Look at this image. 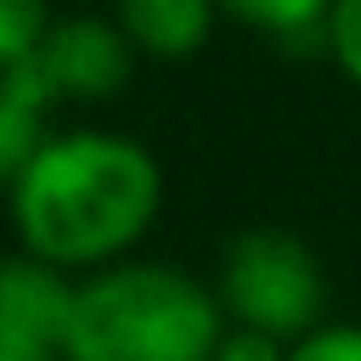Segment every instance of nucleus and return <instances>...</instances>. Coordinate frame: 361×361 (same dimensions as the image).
<instances>
[{"label": "nucleus", "mask_w": 361, "mask_h": 361, "mask_svg": "<svg viewBox=\"0 0 361 361\" xmlns=\"http://www.w3.org/2000/svg\"><path fill=\"white\" fill-rule=\"evenodd\" d=\"M51 0H0V68L28 62L51 34Z\"/></svg>", "instance_id": "8"}, {"label": "nucleus", "mask_w": 361, "mask_h": 361, "mask_svg": "<svg viewBox=\"0 0 361 361\" xmlns=\"http://www.w3.org/2000/svg\"><path fill=\"white\" fill-rule=\"evenodd\" d=\"M288 361H361V327L355 322H316L288 344Z\"/></svg>", "instance_id": "10"}, {"label": "nucleus", "mask_w": 361, "mask_h": 361, "mask_svg": "<svg viewBox=\"0 0 361 361\" xmlns=\"http://www.w3.org/2000/svg\"><path fill=\"white\" fill-rule=\"evenodd\" d=\"M34 56L62 102H107L124 90L141 51L118 17H56Z\"/></svg>", "instance_id": "4"}, {"label": "nucleus", "mask_w": 361, "mask_h": 361, "mask_svg": "<svg viewBox=\"0 0 361 361\" xmlns=\"http://www.w3.org/2000/svg\"><path fill=\"white\" fill-rule=\"evenodd\" d=\"M333 68L361 90V0H333L327 11V34H322Z\"/></svg>", "instance_id": "9"}, {"label": "nucleus", "mask_w": 361, "mask_h": 361, "mask_svg": "<svg viewBox=\"0 0 361 361\" xmlns=\"http://www.w3.org/2000/svg\"><path fill=\"white\" fill-rule=\"evenodd\" d=\"M0 361H62V344L0 316Z\"/></svg>", "instance_id": "12"}, {"label": "nucleus", "mask_w": 361, "mask_h": 361, "mask_svg": "<svg viewBox=\"0 0 361 361\" xmlns=\"http://www.w3.org/2000/svg\"><path fill=\"white\" fill-rule=\"evenodd\" d=\"M113 17L152 62H186L209 45L220 0H113Z\"/></svg>", "instance_id": "6"}, {"label": "nucleus", "mask_w": 361, "mask_h": 361, "mask_svg": "<svg viewBox=\"0 0 361 361\" xmlns=\"http://www.w3.org/2000/svg\"><path fill=\"white\" fill-rule=\"evenodd\" d=\"M220 11L265 39H282V45H322L327 34V11L333 0H220Z\"/></svg>", "instance_id": "7"}, {"label": "nucleus", "mask_w": 361, "mask_h": 361, "mask_svg": "<svg viewBox=\"0 0 361 361\" xmlns=\"http://www.w3.org/2000/svg\"><path fill=\"white\" fill-rule=\"evenodd\" d=\"M17 248L62 265L96 271L124 259L164 209L158 158L118 130H56L6 186Z\"/></svg>", "instance_id": "1"}, {"label": "nucleus", "mask_w": 361, "mask_h": 361, "mask_svg": "<svg viewBox=\"0 0 361 361\" xmlns=\"http://www.w3.org/2000/svg\"><path fill=\"white\" fill-rule=\"evenodd\" d=\"M226 327L220 288L124 254L79 276L62 361H214Z\"/></svg>", "instance_id": "2"}, {"label": "nucleus", "mask_w": 361, "mask_h": 361, "mask_svg": "<svg viewBox=\"0 0 361 361\" xmlns=\"http://www.w3.org/2000/svg\"><path fill=\"white\" fill-rule=\"evenodd\" d=\"M220 305L231 322L276 333V338H299L322 322L327 305V276L322 259L305 237L282 231V226H248L226 243L220 254Z\"/></svg>", "instance_id": "3"}, {"label": "nucleus", "mask_w": 361, "mask_h": 361, "mask_svg": "<svg viewBox=\"0 0 361 361\" xmlns=\"http://www.w3.org/2000/svg\"><path fill=\"white\" fill-rule=\"evenodd\" d=\"M56 102H62V96H56V85L45 79L39 56L0 68V186H11V180L23 175V164L45 147V135H51L45 118H51Z\"/></svg>", "instance_id": "5"}, {"label": "nucleus", "mask_w": 361, "mask_h": 361, "mask_svg": "<svg viewBox=\"0 0 361 361\" xmlns=\"http://www.w3.org/2000/svg\"><path fill=\"white\" fill-rule=\"evenodd\" d=\"M214 361H288V338L231 322V327L220 333V344H214Z\"/></svg>", "instance_id": "11"}]
</instances>
